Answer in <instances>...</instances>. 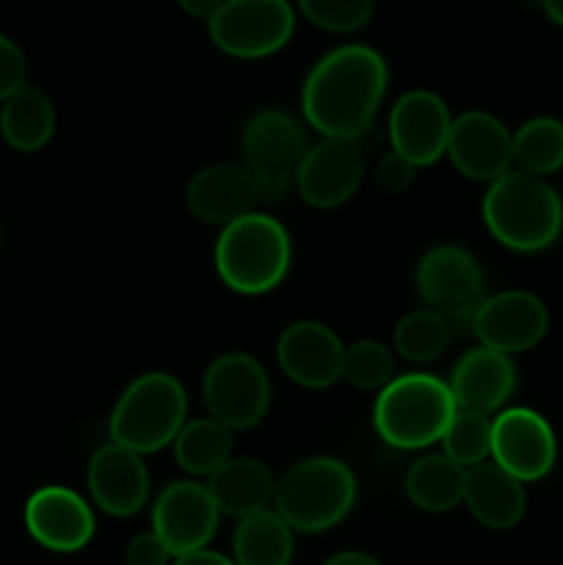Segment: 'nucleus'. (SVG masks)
I'll use <instances>...</instances> for the list:
<instances>
[{
  "instance_id": "b1692460",
  "label": "nucleus",
  "mask_w": 563,
  "mask_h": 565,
  "mask_svg": "<svg viewBox=\"0 0 563 565\" xmlns=\"http://www.w3.org/2000/svg\"><path fill=\"white\" fill-rule=\"evenodd\" d=\"M467 469L458 467L445 452L417 458L403 478L408 502L425 513H447L464 502Z\"/></svg>"
},
{
  "instance_id": "58836bf2",
  "label": "nucleus",
  "mask_w": 563,
  "mask_h": 565,
  "mask_svg": "<svg viewBox=\"0 0 563 565\" xmlns=\"http://www.w3.org/2000/svg\"><path fill=\"white\" fill-rule=\"evenodd\" d=\"M539 6L555 25L563 28V0H539Z\"/></svg>"
},
{
  "instance_id": "f8f14e48",
  "label": "nucleus",
  "mask_w": 563,
  "mask_h": 565,
  "mask_svg": "<svg viewBox=\"0 0 563 565\" xmlns=\"http://www.w3.org/2000/svg\"><path fill=\"white\" fill-rule=\"evenodd\" d=\"M364 147L353 138H323L307 149L296 171V191L309 207L334 210L357 196L364 180Z\"/></svg>"
},
{
  "instance_id": "c9c22d12",
  "label": "nucleus",
  "mask_w": 563,
  "mask_h": 565,
  "mask_svg": "<svg viewBox=\"0 0 563 565\" xmlns=\"http://www.w3.org/2000/svg\"><path fill=\"white\" fill-rule=\"evenodd\" d=\"M174 565H235V561L221 555V552L196 550V552H188V555L174 557Z\"/></svg>"
},
{
  "instance_id": "393cba45",
  "label": "nucleus",
  "mask_w": 563,
  "mask_h": 565,
  "mask_svg": "<svg viewBox=\"0 0 563 565\" xmlns=\"http://www.w3.org/2000/svg\"><path fill=\"white\" fill-rule=\"evenodd\" d=\"M55 132V105L42 88L22 86L0 108V136L17 152H39Z\"/></svg>"
},
{
  "instance_id": "4be33fe9",
  "label": "nucleus",
  "mask_w": 563,
  "mask_h": 565,
  "mask_svg": "<svg viewBox=\"0 0 563 565\" xmlns=\"http://www.w3.org/2000/svg\"><path fill=\"white\" fill-rule=\"evenodd\" d=\"M464 505L489 530H511L528 513L524 483L500 469L497 463H478L467 469Z\"/></svg>"
},
{
  "instance_id": "a211bd4d",
  "label": "nucleus",
  "mask_w": 563,
  "mask_h": 565,
  "mask_svg": "<svg viewBox=\"0 0 563 565\" xmlns=\"http://www.w3.org/2000/svg\"><path fill=\"white\" fill-rule=\"evenodd\" d=\"M25 527L39 546L50 552H81L94 539V513L77 491L44 486L25 502Z\"/></svg>"
},
{
  "instance_id": "9b49d317",
  "label": "nucleus",
  "mask_w": 563,
  "mask_h": 565,
  "mask_svg": "<svg viewBox=\"0 0 563 565\" xmlns=\"http://www.w3.org/2000/svg\"><path fill=\"white\" fill-rule=\"evenodd\" d=\"M491 458L519 483H535L557 461L555 430L533 408H506L491 419Z\"/></svg>"
},
{
  "instance_id": "39448f33",
  "label": "nucleus",
  "mask_w": 563,
  "mask_h": 565,
  "mask_svg": "<svg viewBox=\"0 0 563 565\" xmlns=\"http://www.w3.org/2000/svg\"><path fill=\"white\" fill-rule=\"evenodd\" d=\"M357 502V478L340 458L315 456L293 463L276 480L274 511L293 533H326L351 513Z\"/></svg>"
},
{
  "instance_id": "cd10ccee",
  "label": "nucleus",
  "mask_w": 563,
  "mask_h": 565,
  "mask_svg": "<svg viewBox=\"0 0 563 565\" xmlns=\"http://www.w3.org/2000/svg\"><path fill=\"white\" fill-rule=\"evenodd\" d=\"M453 326L434 309H414L392 329V345L406 362L428 364L445 356L453 342Z\"/></svg>"
},
{
  "instance_id": "7ed1b4c3",
  "label": "nucleus",
  "mask_w": 563,
  "mask_h": 565,
  "mask_svg": "<svg viewBox=\"0 0 563 565\" xmlns=\"http://www.w3.org/2000/svg\"><path fill=\"white\" fill-rule=\"evenodd\" d=\"M215 274L241 296H265L285 281L293 263L290 232L274 215L252 213L224 226L213 252Z\"/></svg>"
},
{
  "instance_id": "473e14b6",
  "label": "nucleus",
  "mask_w": 563,
  "mask_h": 565,
  "mask_svg": "<svg viewBox=\"0 0 563 565\" xmlns=\"http://www.w3.org/2000/svg\"><path fill=\"white\" fill-rule=\"evenodd\" d=\"M28 86V58L14 39L0 33V103Z\"/></svg>"
},
{
  "instance_id": "2f4dec72",
  "label": "nucleus",
  "mask_w": 563,
  "mask_h": 565,
  "mask_svg": "<svg viewBox=\"0 0 563 565\" xmlns=\"http://www.w3.org/2000/svg\"><path fill=\"white\" fill-rule=\"evenodd\" d=\"M301 14L329 33H357L373 20L375 0H298Z\"/></svg>"
},
{
  "instance_id": "423d86ee",
  "label": "nucleus",
  "mask_w": 563,
  "mask_h": 565,
  "mask_svg": "<svg viewBox=\"0 0 563 565\" xmlns=\"http://www.w3.org/2000/svg\"><path fill=\"white\" fill-rule=\"evenodd\" d=\"M188 395L171 373H144L127 384L108 419L114 445L138 456H152L174 445L188 423Z\"/></svg>"
},
{
  "instance_id": "412c9836",
  "label": "nucleus",
  "mask_w": 563,
  "mask_h": 565,
  "mask_svg": "<svg viewBox=\"0 0 563 565\" xmlns=\"http://www.w3.org/2000/svg\"><path fill=\"white\" fill-rule=\"evenodd\" d=\"M447 386H450L458 412H475L489 417V414L500 412L517 390V367L506 353H497L484 345L469 348L453 364Z\"/></svg>"
},
{
  "instance_id": "1a4fd4ad",
  "label": "nucleus",
  "mask_w": 563,
  "mask_h": 565,
  "mask_svg": "<svg viewBox=\"0 0 563 565\" xmlns=\"http://www.w3.org/2000/svg\"><path fill=\"white\" fill-rule=\"evenodd\" d=\"M296 31L287 0H224L208 20L210 42L232 58L257 61L279 53Z\"/></svg>"
},
{
  "instance_id": "f257e3e1",
  "label": "nucleus",
  "mask_w": 563,
  "mask_h": 565,
  "mask_svg": "<svg viewBox=\"0 0 563 565\" xmlns=\"http://www.w3.org/2000/svg\"><path fill=\"white\" fill-rule=\"evenodd\" d=\"M390 66L370 44H342L309 70L301 86L307 125L323 138L362 141L386 97Z\"/></svg>"
},
{
  "instance_id": "6e6552de",
  "label": "nucleus",
  "mask_w": 563,
  "mask_h": 565,
  "mask_svg": "<svg viewBox=\"0 0 563 565\" xmlns=\"http://www.w3.org/2000/svg\"><path fill=\"white\" fill-rule=\"evenodd\" d=\"M414 287L425 307L439 312L453 331L472 326V315L486 298V274L472 252L461 246H434L419 257Z\"/></svg>"
},
{
  "instance_id": "e433bc0d",
  "label": "nucleus",
  "mask_w": 563,
  "mask_h": 565,
  "mask_svg": "<svg viewBox=\"0 0 563 565\" xmlns=\"http://www.w3.org/2000/svg\"><path fill=\"white\" fill-rule=\"evenodd\" d=\"M221 3L224 0H177V6L196 20H210L221 9Z\"/></svg>"
},
{
  "instance_id": "f3484780",
  "label": "nucleus",
  "mask_w": 563,
  "mask_h": 565,
  "mask_svg": "<svg viewBox=\"0 0 563 565\" xmlns=\"http://www.w3.org/2000/svg\"><path fill=\"white\" fill-rule=\"evenodd\" d=\"M346 345L334 329L318 320H296L276 342V362L293 384L304 390H329L342 379Z\"/></svg>"
},
{
  "instance_id": "6ab92c4d",
  "label": "nucleus",
  "mask_w": 563,
  "mask_h": 565,
  "mask_svg": "<svg viewBox=\"0 0 563 565\" xmlns=\"http://www.w3.org/2000/svg\"><path fill=\"white\" fill-rule=\"evenodd\" d=\"M88 494L108 516L130 519L147 505L152 478L144 456L121 445H103L88 461Z\"/></svg>"
},
{
  "instance_id": "c756f323",
  "label": "nucleus",
  "mask_w": 563,
  "mask_h": 565,
  "mask_svg": "<svg viewBox=\"0 0 563 565\" xmlns=\"http://www.w3.org/2000/svg\"><path fill=\"white\" fill-rule=\"evenodd\" d=\"M442 452L458 467H478L491 456V419L486 414L456 412L442 436Z\"/></svg>"
},
{
  "instance_id": "dca6fc26",
  "label": "nucleus",
  "mask_w": 563,
  "mask_h": 565,
  "mask_svg": "<svg viewBox=\"0 0 563 565\" xmlns=\"http://www.w3.org/2000/svg\"><path fill=\"white\" fill-rule=\"evenodd\" d=\"M447 158L458 174L491 185L511 171L513 136L489 110H464L453 119Z\"/></svg>"
},
{
  "instance_id": "7c9ffc66",
  "label": "nucleus",
  "mask_w": 563,
  "mask_h": 565,
  "mask_svg": "<svg viewBox=\"0 0 563 565\" xmlns=\"http://www.w3.org/2000/svg\"><path fill=\"white\" fill-rule=\"evenodd\" d=\"M342 379L362 392H381L395 379V356L379 340H359L346 348Z\"/></svg>"
},
{
  "instance_id": "4c0bfd02",
  "label": "nucleus",
  "mask_w": 563,
  "mask_h": 565,
  "mask_svg": "<svg viewBox=\"0 0 563 565\" xmlns=\"http://www.w3.org/2000/svg\"><path fill=\"white\" fill-rule=\"evenodd\" d=\"M323 565H384L381 561H375L373 555H364V552H337V555H331L329 561Z\"/></svg>"
},
{
  "instance_id": "72a5a7b5",
  "label": "nucleus",
  "mask_w": 563,
  "mask_h": 565,
  "mask_svg": "<svg viewBox=\"0 0 563 565\" xmlns=\"http://www.w3.org/2000/svg\"><path fill=\"white\" fill-rule=\"evenodd\" d=\"M375 182H379L381 191L386 193H403L412 188L414 177H417V166L408 163L403 154H397L395 149H390L386 154H381L379 163L373 171Z\"/></svg>"
},
{
  "instance_id": "5701e85b",
  "label": "nucleus",
  "mask_w": 563,
  "mask_h": 565,
  "mask_svg": "<svg viewBox=\"0 0 563 565\" xmlns=\"http://www.w3.org/2000/svg\"><path fill=\"white\" fill-rule=\"evenodd\" d=\"M208 491L226 516H252L274 505L276 478L257 458H230L208 478Z\"/></svg>"
},
{
  "instance_id": "9d476101",
  "label": "nucleus",
  "mask_w": 563,
  "mask_h": 565,
  "mask_svg": "<svg viewBox=\"0 0 563 565\" xmlns=\"http://www.w3.org/2000/svg\"><path fill=\"white\" fill-rule=\"evenodd\" d=\"M202 395L210 417L230 430H248L268 414L270 381L257 359L243 351H230L210 362Z\"/></svg>"
},
{
  "instance_id": "f704fd0d",
  "label": "nucleus",
  "mask_w": 563,
  "mask_h": 565,
  "mask_svg": "<svg viewBox=\"0 0 563 565\" xmlns=\"http://www.w3.org/2000/svg\"><path fill=\"white\" fill-rule=\"evenodd\" d=\"M171 552L163 541L158 539L155 533H141L127 544L125 561L127 565H169L171 563Z\"/></svg>"
},
{
  "instance_id": "20e7f679",
  "label": "nucleus",
  "mask_w": 563,
  "mask_h": 565,
  "mask_svg": "<svg viewBox=\"0 0 563 565\" xmlns=\"http://www.w3.org/2000/svg\"><path fill=\"white\" fill-rule=\"evenodd\" d=\"M456 412L447 381L431 373H406L379 392L373 428L395 450H423L442 441Z\"/></svg>"
},
{
  "instance_id": "ddd939ff",
  "label": "nucleus",
  "mask_w": 563,
  "mask_h": 565,
  "mask_svg": "<svg viewBox=\"0 0 563 565\" xmlns=\"http://www.w3.org/2000/svg\"><path fill=\"white\" fill-rule=\"evenodd\" d=\"M221 511L208 486L196 480H177L166 486L152 505V533L169 546L174 557L208 550L219 533Z\"/></svg>"
},
{
  "instance_id": "0eeeda50",
  "label": "nucleus",
  "mask_w": 563,
  "mask_h": 565,
  "mask_svg": "<svg viewBox=\"0 0 563 565\" xmlns=\"http://www.w3.org/2000/svg\"><path fill=\"white\" fill-rule=\"evenodd\" d=\"M307 132L285 110H257L241 132L243 169L254 177L259 204H279L296 191V171L307 154Z\"/></svg>"
},
{
  "instance_id": "2eb2a0df",
  "label": "nucleus",
  "mask_w": 563,
  "mask_h": 565,
  "mask_svg": "<svg viewBox=\"0 0 563 565\" xmlns=\"http://www.w3.org/2000/svg\"><path fill=\"white\" fill-rule=\"evenodd\" d=\"M453 116L445 99L428 88H414L397 97L392 105L386 132L397 154L414 163L417 169L434 166L442 154H447Z\"/></svg>"
},
{
  "instance_id": "f03ea898",
  "label": "nucleus",
  "mask_w": 563,
  "mask_h": 565,
  "mask_svg": "<svg viewBox=\"0 0 563 565\" xmlns=\"http://www.w3.org/2000/svg\"><path fill=\"white\" fill-rule=\"evenodd\" d=\"M484 224L500 246L519 254L550 248L563 235V199L546 177L511 169L486 191Z\"/></svg>"
},
{
  "instance_id": "aec40b11",
  "label": "nucleus",
  "mask_w": 563,
  "mask_h": 565,
  "mask_svg": "<svg viewBox=\"0 0 563 565\" xmlns=\"http://www.w3.org/2000/svg\"><path fill=\"white\" fill-rule=\"evenodd\" d=\"M185 204L202 224L230 226L237 218L257 213L259 193L254 177L243 166H204L188 180Z\"/></svg>"
},
{
  "instance_id": "c85d7f7f",
  "label": "nucleus",
  "mask_w": 563,
  "mask_h": 565,
  "mask_svg": "<svg viewBox=\"0 0 563 565\" xmlns=\"http://www.w3.org/2000/svg\"><path fill=\"white\" fill-rule=\"evenodd\" d=\"M513 163L519 171L546 177L563 169V121L535 116L513 132Z\"/></svg>"
},
{
  "instance_id": "bb28decb",
  "label": "nucleus",
  "mask_w": 563,
  "mask_h": 565,
  "mask_svg": "<svg viewBox=\"0 0 563 565\" xmlns=\"http://www.w3.org/2000/svg\"><path fill=\"white\" fill-rule=\"evenodd\" d=\"M232 430L219 419L202 417L182 425L174 439V458L193 478H210L232 458Z\"/></svg>"
},
{
  "instance_id": "4468645a",
  "label": "nucleus",
  "mask_w": 563,
  "mask_h": 565,
  "mask_svg": "<svg viewBox=\"0 0 563 565\" xmlns=\"http://www.w3.org/2000/svg\"><path fill=\"white\" fill-rule=\"evenodd\" d=\"M546 329H550V312H546L544 301L524 290L486 296L469 326L480 345L506 353V356L539 345L546 337Z\"/></svg>"
},
{
  "instance_id": "a878e982",
  "label": "nucleus",
  "mask_w": 563,
  "mask_h": 565,
  "mask_svg": "<svg viewBox=\"0 0 563 565\" xmlns=\"http://www.w3.org/2000/svg\"><path fill=\"white\" fill-rule=\"evenodd\" d=\"M293 527L274 511L252 513L237 522L232 533V561L235 565H290Z\"/></svg>"
}]
</instances>
